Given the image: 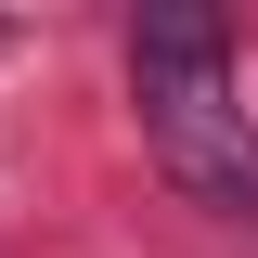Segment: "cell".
<instances>
[{
    "mask_svg": "<svg viewBox=\"0 0 258 258\" xmlns=\"http://www.w3.org/2000/svg\"><path fill=\"white\" fill-rule=\"evenodd\" d=\"M129 91H142V142L155 168L194 194V207H258V116H245V78H232V26L220 13H142L129 26Z\"/></svg>",
    "mask_w": 258,
    "mask_h": 258,
    "instance_id": "1",
    "label": "cell"
}]
</instances>
